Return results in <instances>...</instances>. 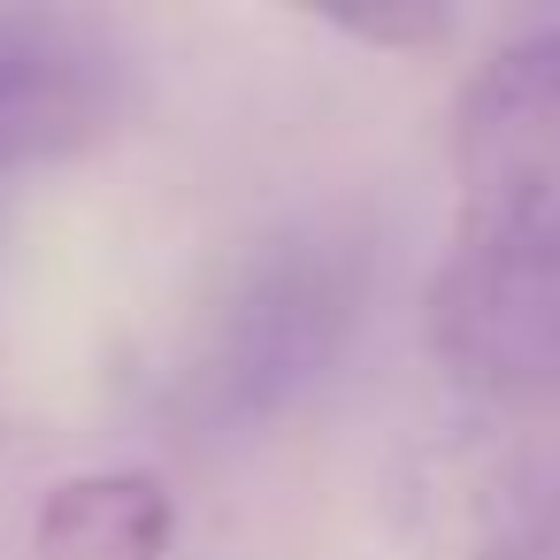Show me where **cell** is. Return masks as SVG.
<instances>
[{
  "label": "cell",
  "instance_id": "6da1fadb",
  "mask_svg": "<svg viewBox=\"0 0 560 560\" xmlns=\"http://www.w3.org/2000/svg\"><path fill=\"white\" fill-rule=\"evenodd\" d=\"M376 292V231L353 208L284 215L238 246L192 353L177 369V422L192 438H261L346 361Z\"/></svg>",
  "mask_w": 560,
  "mask_h": 560
},
{
  "label": "cell",
  "instance_id": "7a4b0ae2",
  "mask_svg": "<svg viewBox=\"0 0 560 560\" xmlns=\"http://www.w3.org/2000/svg\"><path fill=\"white\" fill-rule=\"evenodd\" d=\"M422 338L476 399L560 407V215L522 231H460L430 277Z\"/></svg>",
  "mask_w": 560,
  "mask_h": 560
},
{
  "label": "cell",
  "instance_id": "3957f363",
  "mask_svg": "<svg viewBox=\"0 0 560 560\" xmlns=\"http://www.w3.org/2000/svg\"><path fill=\"white\" fill-rule=\"evenodd\" d=\"M131 108V55L101 16L0 9V177L101 147Z\"/></svg>",
  "mask_w": 560,
  "mask_h": 560
},
{
  "label": "cell",
  "instance_id": "277c9868",
  "mask_svg": "<svg viewBox=\"0 0 560 560\" xmlns=\"http://www.w3.org/2000/svg\"><path fill=\"white\" fill-rule=\"evenodd\" d=\"M453 170L468 223L522 231L560 215V32L506 39L453 101Z\"/></svg>",
  "mask_w": 560,
  "mask_h": 560
},
{
  "label": "cell",
  "instance_id": "5b68a950",
  "mask_svg": "<svg viewBox=\"0 0 560 560\" xmlns=\"http://www.w3.org/2000/svg\"><path fill=\"white\" fill-rule=\"evenodd\" d=\"M170 529L177 506L147 468H93L47 491L32 522V560H162Z\"/></svg>",
  "mask_w": 560,
  "mask_h": 560
},
{
  "label": "cell",
  "instance_id": "8992f818",
  "mask_svg": "<svg viewBox=\"0 0 560 560\" xmlns=\"http://www.w3.org/2000/svg\"><path fill=\"white\" fill-rule=\"evenodd\" d=\"M476 560H560V445L522 453L491 483Z\"/></svg>",
  "mask_w": 560,
  "mask_h": 560
},
{
  "label": "cell",
  "instance_id": "52a82bcc",
  "mask_svg": "<svg viewBox=\"0 0 560 560\" xmlns=\"http://www.w3.org/2000/svg\"><path fill=\"white\" fill-rule=\"evenodd\" d=\"M330 32H353V39H376V47H430L453 32L445 9H392V16H330Z\"/></svg>",
  "mask_w": 560,
  "mask_h": 560
}]
</instances>
